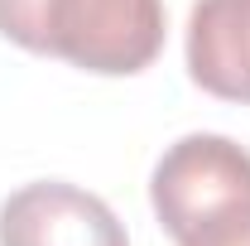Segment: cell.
Returning a JSON list of instances; mask_svg holds the SVG:
<instances>
[{
  "label": "cell",
  "instance_id": "obj_1",
  "mask_svg": "<svg viewBox=\"0 0 250 246\" xmlns=\"http://www.w3.org/2000/svg\"><path fill=\"white\" fill-rule=\"evenodd\" d=\"M164 0H0V39L96 77H135L164 53Z\"/></svg>",
  "mask_w": 250,
  "mask_h": 246
},
{
  "label": "cell",
  "instance_id": "obj_4",
  "mask_svg": "<svg viewBox=\"0 0 250 246\" xmlns=\"http://www.w3.org/2000/svg\"><path fill=\"white\" fill-rule=\"evenodd\" d=\"M183 58L207 97L250 106V0H192Z\"/></svg>",
  "mask_w": 250,
  "mask_h": 246
},
{
  "label": "cell",
  "instance_id": "obj_3",
  "mask_svg": "<svg viewBox=\"0 0 250 246\" xmlns=\"http://www.w3.org/2000/svg\"><path fill=\"white\" fill-rule=\"evenodd\" d=\"M0 246H130L106 198L67 179H34L0 203Z\"/></svg>",
  "mask_w": 250,
  "mask_h": 246
},
{
  "label": "cell",
  "instance_id": "obj_2",
  "mask_svg": "<svg viewBox=\"0 0 250 246\" xmlns=\"http://www.w3.org/2000/svg\"><path fill=\"white\" fill-rule=\"evenodd\" d=\"M149 208L173 246H250V150L217 130L178 135L154 159Z\"/></svg>",
  "mask_w": 250,
  "mask_h": 246
}]
</instances>
